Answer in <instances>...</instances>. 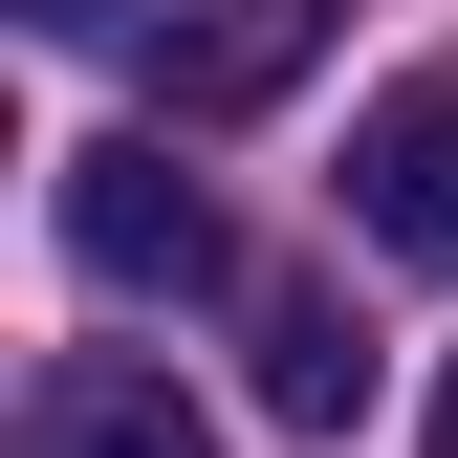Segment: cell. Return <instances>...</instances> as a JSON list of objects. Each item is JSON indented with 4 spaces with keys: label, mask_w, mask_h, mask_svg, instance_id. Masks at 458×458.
<instances>
[{
    "label": "cell",
    "mask_w": 458,
    "mask_h": 458,
    "mask_svg": "<svg viewBox=\"0 0 458 458\" xmlns=\"http://www.w3.org/2000/svg\"><path fill=\"white\" fill-rule=\"evenodd\" d=\"M0 458H218V415H197L153 350H44L22 415H0Z\"/></svg>",
    "instance_id": "obj_3"
},
{
    "label": "cell",
    "mask_w": 458,
    "mask_h": 458,
    "mask_svg": "<svg viewBox=\"0 0 458 458\" xmlns=\"http://www.w3.org/2000/svg\"><path fill=\"white\" fill-rule=\"evenodd\" d=\"M437 458H458V371H437Z\"/></svg>",
    "instance_id": "obj_7"
},
{
    "label": "cell",
    "mask_w": 458,
    "mask_h": 458,
    "mask_svg": "<svg viewBox=\"0 0 458 458\" xmlns=\"http://www.w3.org/2000/svg\"><path fill=\"white\" fill-rule=\"evenodd\" d=\"M350 218L393 262H437L458 284V66H415V88H371L350 109Z\"/></svg>",
    "instance_id": "obj_4"
},
{
    "label": "cell",
    "mask_w": 458,
    "mask_h": 458,
    "mask_svg": "<svg viewBox=\"0 0 458 458\" xmlns=\"http://www.w3.org/2000/svg\"><path fill=\"white\" fill-rule=\"evenodd\" d=\"M262 415H284V437H350V415H371V327H350V284H262Z\"/></svg>",
    "instance_id": "obj_5"
},
{
    "label": "cell",
    "mask_w": 458,
    "mask_h": 458,
    "mask_svg": "<svg viewBox=\"0 0 458 458\" xmlns=\"http://www.w3.org/2000/svg\"><path fill=\"white\" fill-rule=\"evenodd\" d=\"M22 22H44V44H109V22H131V0H22Z\"/></svg>",
    "instance_id": "obj_6"
},
{
    "label": "cell",
    "mask_w": 458,
    "mask_h": 458,
    "mask_svg": "<svg viewBox=\"0 0 458 458\" xmlns=\"http://www.w3.org/2000/svg\"><path fill=\"white\" fill-rule=\"evenodd\" d=\"M109 44H131V88L175 109V131H218V109H284L327 66V0H131Z\"/></svg>",
    "instance_id": "obj_2"
},
{
    "label": "cell",
    "mask_w": 458,
    "mask_h": 458,
    "mask_svg": "<svg viewBox=\"0 0 458 458\" xmlns=\"http://www.w3.org/2000/svg\"><path fill=\"white\" fill-rule=\"evenodd\" d=\"M66 262H88V284H131V306H218V284H241L218 197L175 175V109H153V131H88V153H66Z\"/></svg>",
    "instance_id": "obj_1"
}]
</instances>
